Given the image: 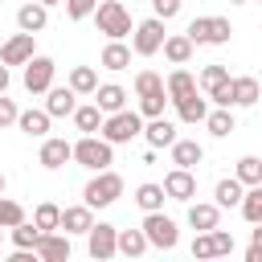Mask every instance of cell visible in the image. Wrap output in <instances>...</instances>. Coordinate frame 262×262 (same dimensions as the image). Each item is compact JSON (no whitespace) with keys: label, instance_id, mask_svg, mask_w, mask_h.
<instances>
[{"label":"cell","instance_id":"obj_52","mask_svg":"<svg viewBox=\"0 0 262 262\" xmlns=\"http://www.w3.org/2000/svg\"><path fill=\"white\" fill-rule=\"evenodd\" d=\"M229 4H246V0H229Z\"/></svg>","mask_w":262,"mask_h":262},{"label":"cell","instance_id":"obj_19","mask_svg":"<svg viewBox=\"0 0 262 262\" xmlns=\"http://www.w3.org/2000/svg\"><path fill=\"white\" fill-rule=\"evenodd\" d=\"M66 160H74V143H66V139H45L41 143V168H61Z\"/></svg>","mask_w":262,"mask_h":262},{"label":"cell","instance_id":"obj_34","mask_svg":"<svg viewBox=\"0 0 262 262\" xmlns=\"http://www.w3.org/2000/svg\"><path fill=\"white\" fill-rule=\"evenodd\" d=\"M37 237H41V229H37L29 217H25L20 225H12V246H16V250H33V246H37Z\"/></svg>","mask_w":262,"mask_h":262},{"label":"cell","instance_id":"obj_45","mask_svg":"<svg viewBox=\"0 0 262 262\" xmlns=\"http://www.w3.org/2000/svg\"><path fill=\"white\" fill-rule=\"evenodd\" d=\"M246 262H262V221L254 225L250 233V250H246Z\"/></svg>","mask_w":262,"mask_h":262},{"label":"cell","instance_id":"obj_49","mask_svg":"<svg viewBox=\"0 0 262 262\" xmlns=\"http://www.w3.org/2000/svg\"><path fill=\"white\" fill-rule=\"evenodd\" d=\"M8 82H12V78H8V66H4V61H0V94H4V90H8Z\"/></svg>","mask_w":262,"mask_h":262},{"label":"cell","instance_id":"obj_47","mask_svg":"<svg viewBox=\"0 0 262 262\" xmlns=\"http://www.w3.org/2000/svg\"><path fill=\"white\" fill-rule=\"evenodd\" d=\"M16 115H20V111H16V102L0 94V127H8V123H16Z\"/></svg>","mask_w":262,"mask_h":262},{"label":"cell","instance_id":"obj_29","mask_svg":"<svg viewBox=\"0 0 262 262\" xmlns=\"http://www.w3.org/2000/svg\"><path fill=\"white\" fill-rule=\"evenodd\" d=\"M98 61H102V70H127V66H131V49H127L123 41H111Z\"/></svg>","mask_w":262,"mask_h":262},{"label":"cell","instance_id":"obj_41","mask_svg":"<svg viewBox=\"0 0 262 262\" xmlns=\"http://www.w3.org/2000/svg\"><path fill=\"white\" fill-rule=\"evenodd\" d=\"M66 4V16L70 20H86V16H94V8H98V0H61Z\"/></svg>","mask_w":262,"mask_h":262},{"label":"cell","instance_id":"obj_13","mask_svg":"<svg viewBox=\"0 0 262 262\" xmlns=\"http://www.w3.org/2000/svg\"><path fill=\"white\" fill-rule=\"evenodd\" d=\"M45 94H49V98H45V111H49V119H66V115H74V106H78V94H74L70 86H49Z\"/></svg>","mask_w":262,"mask_h":262},{"label":"cell","instance_id":"obj_22","mask_svg":"<svg viewBox=\"0 0 262 262\" xmlns=\"http://www.w3.org/2000/svg\"><path fill=\"white\" fill-rule=\"evenodd\" d=\"M16 127H20L25 135L41 139V135L49 131V111H45V106H41V111H33V106H29V111H20V115H16Z\"/></svg>","mask_w":262,"mask_h":262},{"label":"cell","instance_id":"obj_53","mask_svg":"<svg viewBox=\"0 0 262 262\" xmlns=\"http://www.w3.org/2000/svg\"><path fill=\"white\" fill-rule=\"evenodd\" d=\"M0 237H4V229H0Z\"/></svg>","mask_w":262,"mask_h":262},{"label":"cell","instance_id":"obj_33","mask_svg":"<svg viewBox=\"0 0 262 262\" xmlns=\"http://www.w3.org/2000/svg\"><path fill=\"white\" fill-rule=\"evenodd\" d=\"M176 115H180V123H205V115H209V102L205 98H184L180 106H176Z\"/></svg>","mask_w":262,"mask_h":262},{"label":"cell","instance_id":"obj_16","mask_svg":"<svg viewBox=\"0 0 262 262\" xmlns=\"http://www.w3.org/2000/svg\"><path fill=\"white\" fill-rule=\"evenodd\" d=\"M217 221H221V205H217V201H213V205H209V201H188V225H192L196 233H201V229H213Z\"/></svg>","mask_w":262,"mask_h":262},{"label":"cell","instance_id":"obj_11","mask_svg":"<svg viewBox=\"0 0 262 262\" xmlns=\"http://www.w3.org/2000/svg\"><path fill=\"white\" fill-rule=\"evenodd\" d=\"M33 37H37V33H16V37H8L4 49H0V61H4V66H25V61L33 57Z\"/></svg>","mask_w":262,"mask_h":262},{"label":"cell","instance_id":"obj_44","mask_svg":"<svg viewBox=\"0 0 262 262\" xmlns=\"http://www.w3.org/2000/svg\"><path fill=\"white\" fill-rule=\"evenodd\" d=\"M209 233H213V250H217V258H221V254H233V233H225V229H217V225H213Z\"/></svg>","mask_w":262,"mask_h":262},{"label":"cell","instance_id":"obj_1","mask_svg":"<svg viewBox=\"0 0 262 262\" xmlns=\"http://www.w3.org/2000/svg\"><path fill=\"white\" fill-rule=\"evenodd\" d=\"M119 196H123V176L111 172V168L94 172V180H86V188H82V201H86L90 209H106V205H115Z\"/></svg>","mask_w":262,"mask_h":262},{"label":"cell","instance_id":"obj_48","mask_svg":"<svg viewBox=\"0 0 262 262\" xmlns=\"http://www.w3.org/2000/svg\"><path fill=\"white\" fill-rule=\"evenodd\" d=\"M33 258H37L33 250H12V254H8V262H33Z\"/></svg>","mask_w":262,"mask_h":262},{"label":"cell","instance_id":"obj_30","mask_svg":"<svg viewBox=\"0 0 262 262\" xmlns=\"http://www.w3.org/2000/svg\"><path fill=\"white\" fill-rule=\"evenodd\" d=\"M143 250H147V233H143V229H119V254L139 258Z\"/></svg>","mask_w":262,"mask_h":262},{"label":"cell","instance_id":"obj_8","mask_svg":"<svg viewBox=\"0 0 262 262\" xmlns=\"http://www.w3.org/2000/svg\"><path fill=\"white\" fill-rule=\"evenodd\" d=\"M53 57H41V53H33L29 61H25V90L29 94H45L49 86H53Z\"/></svg>","mask_w":262,"mask_h":262},{"label":"cell","instance_id":"obj_24","mask_svg":"<svg viewBox=\"0 0 262 262\" xmlns=\"http://www.w3.org/2000/svg\"><path fill=\"white\" fill-rule=\"evenodd\" d=\"M242 192H246V184H242L237 176H225V180H217V188H213V196H217V205H221V209L242 205Z\"/></svg>","mask_w":262,"mask_h":262},{"label":"cell","instance_id":"obj_12","mask_svg":"<svg viewBox=\"0 0 262 262\" xmlns=\"http://www.w3.org/2000/svg\"><path fill=\"white\" fill-rule=\"evenodd\" d=\"M164 90H168V102H172V106H180L184 98H192V94H196V78H192L188 70H172V74H168V82H164Z\"/></svg>","mask_w":262,"mask_h":262},{"label":"cell","instance_id":"obj_5","mask_svg":"<svg viewBox=\"0 0 262 262\" xmlns=\"http://www.w3.org/2000/svg\"><path fill=\"white\" fill-rule=\"evenodd\" d=\"M139 229L147 233V246H156V250H176V242H180L176 221H172V217H164V209L143 213V225H139Z\"/></svg>","mask_w":262,"mask_h":262},{"label":"cell","instance_id":"obj_20","mask_svg":"<svg viewBox=\"0 0 262 262\" xmlns=\"http://www.w3.org/2000/svg\"><path fill=\"white\" fill-rule=\"evenodd\" d=\"M205 160V147L196 139H172V164L176 168H196Z\"/></svg>","mask_w":262,"mask_h":262},{"label":"cell","instance_id":"obj_9","mask_svg":"<svg viewBox=\"0 0 262 262\" xmlns=\"http://www.w3.org/2000/svg\"><path fill=\"white\" fill-rule=\"evenodd\" d=\"M164 196L188 205V201L196 196V176H192V168H172V172L164 176Z\"/></svg>","mask_w":262,"mask_h":262},{"label":"cell","instance_id":"obj_7","mask_svg":"<svg viewBox=\"0 0 262 262\" xmlns=\"http://www.w3.org/2000/svg\"><path fill=\"white\" fill-rule=\"evenodd\" d=\"M164 20L160 16H147V20H139L135 25V41H131V49L139 53V57H151V53H160V45H164Z\"/></svg>","mask_w":262,"mask_h":262},{"label":"cell","instance_id":"obj_39","mask_svg":"<svg viewBox=\"0 0 262 262\" xmlns=\"http://www.w3.org/2000/svg\"><path fill=\"white\" fill-rule=\"evenodd\" d=\"M229 37H233L229 20L225 16H209V45H229Z\"/></svg>","mask_w":262,"mask_h":262},{"label":"cell","instance_id":"obj_21","mask_svg":"<svg viewBox=\"0 0 262 262\" xmlns=\"http://www.w3.org/2000/svg\"><path fill=\"white\" fill-rule=\"evenodd\" d=\"M160 49H164V57H168L172 66H188V57H192V49H196V45H192L184 33H176V37H164V45H160Z\"/></svg>","mask_w":262,"mask_h":262},{"label":"cell","instance_id":"obj_54","mask_svg":"<svg viewBox=\"0 0 262 262\" xmlns=\"http://www.w3.org/2000/svg\"><path fill=\"white\" fill-rule=\"evenodd\" d=\"M258 184H262V180H258Z\"/></svg>","mask_w":262,"mask_h":262},{"label":"cell","instance_id":"obj_31","mask_svg":"<svg viewBox=\"0 0 262 262\" xmlns=\"http://www.w3.org/2000/svg\"><path fill=\"white\" fill-rule=\"evenodd\" d=\"M94 86H98V74L90 66H74L70 70V90L74 94H94Z\"/></svg>","mask_w":262,"mask_h":262},{"label":"cell","instance_id":"obj_46","mask_svg":"<svg viewBox=\"0 0 262 262\" xmlns=\"http://www.w3.org/2000/svg\"><path fill=\"white\" fill-rule=\"evenodd\" d=\"M151 8H156L160 20H172V16L180 12V0H151Z\"/></svg>","mask_w":262,"mask_h":262},{"label":"cell","instance_id":"obj_35","mask_svg":"<svg viewBox=\"0 0 262 262\" xmlns=\"http://www.w3.org/2000/svg\"><path fill=\"white\" fill-rule=\"evenodd\" d=\"M25 221V205L20 201H8L4 192H0V229H12V225H20Z\"/></svg>","mask_w":262,"mask_h":262},{"label":"cell","instance_id":"obj_18","mask_svg":"<svg viewBox=\"0 0 262 262\" xmlns=\"http://www.w3.org/2000/svg\"><path fill=\"white\" fill-rule=\"evenodd\" d=\"M143 139H147L151 147H172V139H176V127H172L164 115H156V119H147V123H143Z\"/></svg>","mask_w":262,"mask_h":262},{"label":"cell","instance_id":"obj_40","mask_svg":"<svg viewBox=\"0 0 262 262\" xmlns=\"http://www.w3.org/2000/svg\"><path fill=\"white\" fill-rule=\"evenodd\" d=\"M151 90H164V78L156 70H139L135 74V94H151Z\"/></svg>","mask_w":262,"mask_h":262},{"label":"cell","instance_id":"obj_38","mask_svg":"<svg viewBox=\"0 0 262 262\" xmlns=\"http://www.w3.org/2000/svg\"><path fill=\"white\" fill-rule=\"evenodd\" d=\"M237 180L242 184H258L262 180V160L258 156H242L237 160Z\"/></svg>","mask_w":262,"mask_h":262},{"label":"cell","instance_id":"obj_37","mask_svg":"<svg viewBox=\"0 0 262 262\" xmlns=\"http://www.w3.org/2000/svg\"><path fill=\"white\" fill-rule=\"evenodd\" d=\"M221 82H229V70H225V66H205V70L196 74V86H201L205 94H209L213 86H221Z\"/></svg>","mask_w":262,"mask_h":262},{"label":"cell","instance_id":"obj_4","mask_svg":"<svg viewBox=\"0 0 262 262\" xmlns=\"http://www.w3.org/2000/svg\"><path fill=\"white\" fill-rule=\"evenodd\" d=\"M94 25H98V33H106L111 41H123V37L131 33V12H127L119 0H102V4L94 8Z\"/></svg>","mask_w":262,"mask_h":262},{"label":"cell","instance_id":"obj_6","mask_svg":"<svg viewBox=\"0 0 262 262\" xmlns=\"http://www.w3.org/2000/svg\"><path fill=\"white\" fill-rule=\"evenodd\" d=\"M86 250H90V258H98V262L115 258V254H119V229H115L111 221H94V225L86 229Z\"/></svg>","mask_w":262,"mask_h":262},{"label":"cell","instance_id":"obj_23","mask_svg":"<svg viewBox=\"0 0 262 262\" xmlns=\"http://www.w3.org/2000/svg\"><path fill=\"white\" fill-rule=\"evenodd\" d=\"M70 119H74V127H78L82 135H94V131L102 127V119H106V115L98 111V102H90V106H74V115H70Z\"/></svg>","mask_w":262,"mask_h":262},{"label":"cell","instance_id":"obj_15","mask_svg":"<svg viewBox=\"0 0 262 262\" xmlns=\"http://www.w3.org/2000/svg\"><path fill=\"white\" fill-rule=\"evenodd\" d=\"M94 102H98L102 115H115V111L127 106V90L119 82H102V86H94Z\"/></svg>","mask_w":262,"mask_h":262},{"label":"cell","instance_id":"obj_17","mask_svg":"<svg viewBox=\"0 0 262 262\" xmlns=\"http://www.w3.org/2000/svg\"><path fill=\"white\" fill-rule=\"evenodd\" d=\"M94 225V209L82 201V205H70V209H61V229L66 233H86Z\"/></svg>","mask_w":262,"mask_h":262},{"label":"cell","instance_id":"obj_36","mask_svg":"<svg viewBox=\"0 0 262 262\" xmlns=\"http://www.w3.org/2000/svg\"><path fill=\"white\" fill-rule=\"evenodd\" d=\"M164 102H168V90L139 94V115H143V119H156V115H164Z\"/></svg>","mask_w":262,"mask_h":262},{"label":"cell","instance_id":"obj_42","mask_svg":"<svg viewBox=\"0 0 262 262\" xmlns=\"http://www.w3.org/2000/svg\"><path fill=\"white\" fill-rule=\"evenodd\" d=\"M192 258H217V250H213V233H209V229H201V233L192 237Z\"/></svg>","mask_w":262,"mask_h":262},{"label":"cell","instance_id":"obj_3","mask_svg":"<svg viewBox=\"0 0 262 262\" xmlns=\"http://www.w3.org/2000/svg\"><path fill=\"white\" fill-rule=\"evenodd\" d=\"M74 160L82 168H90V172H102V168L115 164V143H106L102 135H82L74 143Z\"/></svg>","mask_w":262,"mask_h":262},{"label":"cell","instance_id":"obj_50","mask_svg":"<svg viewBox=\"0 0 262 262\" xmlns=\"http://www.w3.org/2000/svg\"><path fill=\"white\" fill-rule=\"evenodd\" d=\"M41 4H45V8H49V4H61V0H41Z\"/></svg>","mask_w":262,"mask_h":262},{"label":"cell","instance_id":"obj_51","mask_svg":"<svg viewBox=\"0 0 262 262\" xmlns=\"http://www.w3.org/2000/svg\"><path fill=\"white\" fill-rule=\"evenodd\" d=\"M0 192H4V172H0Z\"/></svg>","mask_w":262,"mask_h":262},{"label":"cell","instance_id":"obj_27","mask_svg":"<svg viewBox=\"0 0 262 262\" xmlns=\"http://www.w3.org/2000/svg\"><path fill=\"white\" fill-rule=\"evenodd\" d=\"M135 205L143 209V213H156V209H164V184H139L135 188Z\"/></svg>","mask_w":262,"mask_h":262},{"label":"cell","instance_id":"obj_25","mask_svg":"<svg viewBox=\"0 0 262 262\" xmlns=\"http://www.w3.org/2000/svg\"><path fill=\"white\" fill-rule=\"evenodd\" d=\"M229 86H233V106H254V102L262 98V86H258V78H233Z\"/></svg>","mask_w":262,"mask_h":262},{"label":"cell","instance_id":"obj_32","mask_svg":"<svg viewBox=\"0 0 262 262\" xmlns=\"http://www.w3.org/2000/svg\"><path fill=\"white\" fill-rule=\"evenodd\" d=\"M205 127H209V135L225 139V135L233 131V115H229V106H217V111H209V115H205Z\"/></svg>","mask_w":262,"mask_h":262},{"label":"cell","instance_id":"obj_14","mask_svg":"<svg viewBox=\"0 0 262 262\" xmlns=\"http://www.w3.org/2000/svg\"><path fill=\"white\" fill-rule=\"evenodd\" d=\"M16 25H20V33H41V29L49 25V8H45L41 0L20 4V8H16Z\"/></svg>","mask_w":262,"mask_h":262},{"label":"cell","instance_id":"obj_28","mask_svg":"<svg viewBox=\"0 0 262 262\" xmlns=\"http://www.w3.org/2000/svg\"><path fill=\"white\" fill-rule=\"evenodd\" d=\"M33 225H37L41 233H49V229H61V209H57L53 201H41V205L33 209Z\"/></svg>","mask_w":262,"mask_h":262},{"label":"cell","instance_id":"obj_43","mask_svg":"<svg viewBox=\"0 0 262 262\" xmlns=\"http://www.w3.org/2000/svg\"><path fill=\"white\" fill-rule=\"evenodd\" d=\"M233 82V78H229ZM229 82H221V86H213L209 90V102H217V106H233V86Z\"/></svg>","mask_w":262,"mask_h":262},{"label":"cell","instance_id":"obj_10","mask_svg":"<svg viewBox=\"0 0 262 262\" xmlns=\"http://www.w3.org/2000/svg\"><path fill=\"white\" fill-rule=\"evenodd\" d=\"M33 254L41 258V262H70V233H41L37 237V246H33Z\"/></svg>","mask_w":262,"mask_h":262},{"label":"cell","instance_id":"obj_2","mask_svg":"<svg viewBox=\"0 0 262 262\" xmlns=\"http://www.w3.org/2000/svg\"><path fill=\"white\" fill-rule=\"evenodd\" d=\"M98 131H102V139H106V143H131L135 135H143V115H139V111H127V106H123V111L106 115Z\"/></svg>","mask_w":262,"mask_h":262},{"label":"cell","instance_id":"obj_26","mask_svg":"<svg viewBox=\"0 0 262 262\" xmlns=\"http://www.w3.org/2000/svg\"><path fill=\"white\" fill-rule=\"evenodd\" d=\"M237 209H242V217H246L250 225H258V221H262V184H246Z\"/></svg>","mask_w":262,"mask_h":262}]
</instances>
